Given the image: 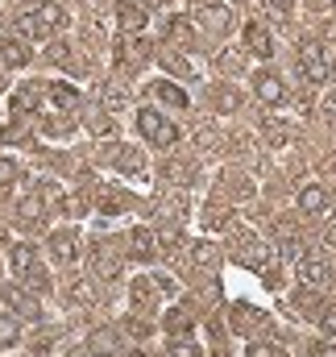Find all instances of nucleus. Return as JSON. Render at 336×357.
I'll list each match as a JSON object with an SVG mask.
<instances>
[{
  "mask_svg": "<svg viewBox=\"0 0 336 357\" xmlns=\"http://www.w3.org/2000/svg\"><path fill=\"white\" fill-rule=\"evenodd\" d=\"M137 129H142V137L150 142V146H158V150H167L178 142V125L167 121L158 108H137Z\"/></svg>",
  "mask_w": 336,
  "mask_h": 357,
  "instance_id": "nucleus-1",
  "label": "nucleus"
},
{
  "mask_svg": "<svg viewBox=\"0 0 336 357\" xmlns=\"http://www.w3.org/2000/svg\"><path fill=\"white\" fill-rule=\"evenodd\" d=\"M299 67H303V79L307 84H328L333 79V59H328V46L324 42H303L299 46Z\"/></svg>",
  "mask_w": 336,
  "mask_h": 357,
  "instance_id": "nucleus-2",
  "label": "nucleus"
},
{
  "mask_svg": "<svg viewBox=\"0 0 336 357\" xmlns=\"http://www.w3.org/2000/svg\"><path fill=\"white\" fill-rule=\"evenodd\" d=\"M195 21H199L208 33H220V38L233 29V13H229V4H216V0L199 4V8H195Z\"/></svg>",
  "mask_w": 336,
  "mask_h": 357,
  "instance_id": "nucleus-3",
  "label": "nucleus"
},
{
  "mask_svg": "<svg viewBox=\"0 0 336 357\" xmlns=\"http://www.w3.org/2000/svg\"><path fill=\"white\" fill-rule=\"evenodd\" d=\"M299 278L307 287H328L333 282V266L324 254H299Z\"/></svg>",
  "mask_w": 336,
  "mask_h": 357,
  "instance_id": "nucleus-4",
  "label": "nucleus"
},
{
  "mask_svg": "<svg viewBox=\"0 0 336 357\" xmlns=\"http://www.w3.org/2000/svg\"><path fill=\"white\" fill-rule=\"evenodd\" d=\"M50 258H54L59 266H71V262L79 258V233H75V229L50 233Z\"/></svg>",
  "mask_w": 336,
  "mask_h": 357,
  "instance_id": "nucleus-5",
  "label": "nucleus"
},
{
  "mask_svg": "<svg viewBox=\"0 0 336 357\" xmlns=\"http://www.w3.org/2000/svg\"><path fill=\"white\" fill-rule=\"evenodd\" d=\"M29 21V33H38V38H46V33H59L63 25H67V13L59 8V4H46V8H38L33 17H25Z\"/></svg>",
  "mask_w": 336,
  "mask_h": 357,
  "instance_id": "nucleus-6",
  "label": "nucleus"
},
{
  "mask_svg": "<svg viewBox=\"0 0 336 357\" xmlns=\"http://www.w3.org/2000/svg\"><path fill=\"white\" fill-rule=\"evenodd\" d=\"M4 303H8L21 320H42V303H38L29 291H21V287H4Z\"/></svg>",
  "mask_w": 336,
  "mask_h": 357,
  "instance_id": "nucleus-7",
  "label": "nucleus"
},
{
  "mask_svg": "<svg viewBox=\"0 0 336 357\" xmlns=\"http://www.w3.org/2000/svg\"><path fill=\"white\" fill-rule=\"evenodd\" d=\"M328 204H333V195H328V187H324V183H307V187H299V212L320 216Z\"/></svg>",
  "mask_w": 336,
  "mask_h": 357,
  "instance_id": "nucleus-8",
  "label": "nucleus"
},
{
  "mask_svg": "<svg viewBox=\"0 0 336 357\" xmlns=\"http://www.w3.org/2000/svg\"><path fill=\"white\" fill-rule=\"evenodd\" d=\"M253 91H257V100H261V104H270V108L287 100V91H282V79H278L274 71H257V75H253Z\"/></svg>",
  "mask_w": 336,
  "mask_h": 357,
  "instance_id": "nucleus-9",
  "label": "nucleus"
},
{
  "mask_svg": "<svg viewBox=\"0 0 336 357\" xmlns=\"http://www.w3.org/2000/svg\"><path fill=\"white\" fill-rule=\"evenodd\" d=\"M129 250H133L137 262H154V254H158V237H154V229L137 225V229L129 233Z\"/></svg>",
  "mask_w": 336,
  "mask_h": 357,
  "instance_id": "nucleus-10",
  "label": "nucleus"
},
{
  "mask_svg": "<svg viewBox=\"0 0 336 357\" xmlns=\"http://www.w3.org/2000/svg\"><path fill=\"white\" fill-rule=\"evenodd\" d=\"M87 354H91V357H116V354H121L116 333H112V328H96V333L87 337Z\"/></svg>",
  "mask_w": 336,
  "mask_h": 357,
  "instance_id": "nucleus-11",
  "label": "nucleus"
},
{
  "mask_svg": "<svg viewBox=\"0 0 336 357\" xmlns=\"http://www.w3.org/2000/svg\"><path fill=\"white\" fill-rule=\"evenodd\" d=\"M116 21H121V29L137 33V29L146 25V8H142V4H133V0H121V4H116Z\"/></svg>",
  "mask_w": 336,
  "mask_h": 357,
  "instance_id": "nucleus-12",
  "label": "nucleus"
},
{
  "mask_svg": "<svg viewBox=\"0 0 336 357\" xmlns=\"http://www.w3.org/2000/svg\"><path fill=\"white\" fill-rule=\"evenodd\" d=\"M245 46H250L257 59H270V50H274V46H270L266 25H257V21H250V25H245Z\"/></svg>",
  "mask_w": 336,
  "mask_h": 357,
  "instance_id": "nucleus-13",
  "label": "nucleus"
},
{
  "mask_svg": "<svg viewBox=\"0 0 336 357\" xmlns=\"http://www.w3.org/2000/svg\"><path fill=\"white\" fill-rule=\"evenodd\" d=\"M0 59H4V67H25L29 63V46L17 42V38H4L0 42Z\"/></svg>",
  "mask_w": 336,
  "mask_h": 357,
  "instance_id": "nucleus-14",
  "label": "nucleus"
},
{
  "mask_svg": "<svg viewBox=\"0 0 336 357\" xmlns=\"http://www.w3.org/2000/svg\"><path fill=\"white\" fill-rule=\"evenodd\" d=\"M17 216H21V220H29V225H38V220L46 216V199H42V191H29V195L17 204Z\"/></svg>",
  "mask_w": 336,
  "mask_h": 357,
  "instance_id": "nucleus-15",
  "label": "nucleus"
},
{
  "mask_svg": "<svg viewBox=\"0 0 336 357\" xmlns=\"http://www.w3.org/2000/svg\"><path fill=\"white\" fill-rule=\"evenodd\" d=\"M150 88L158 91V100H162V104H170V108H187V91L178 88V84H170V79H154Z\"/></svg>",
  "mask_w": 336,
  "mask_h": 357,
  "instance_id": "nucleus-16",
  "label": "nucleus"
},
{
  "mask_svg": "<svg viewBox=\"0 0 336 357\" xmlns=\"http://www.w3.org/2000/svg\"><path fill=\"white\" fill-rule=\"evenodd\" d=\"M29 266H33V245H25V241H21V245H13V250H8V270L21 278Z\"/></svg>",
  "mask_w": 336,
  "mask_h": 357,
  "instance_id": "nucleus-17",
  "label": "nucleus"
},
{
  "mask_svg": "<svg viewBox=\"0 0 336 357\" xmlns=\"http://www.w3.org/2000/svg\"><path fill=\"white\" fill-rule=\"evenodd\" d=\"M38 88H42V84H25L21 91H13V112H17V116L38 108Z\"/></svg>",
  "mask_w": 336,
  "mask_h": 357,
  "instance_id": "nucleus-18",
  "label": "nucleus"
},
{
  "mask_svg": "<svg viewBox=\"0 0 336 357\" xmlns=\"http://www.w3.org/2000/svg\"><path fill=\"white\" fill-rule=\"evenodd\" d=\"M21 341V320L17 316H0V349H13Z\"/></svg>",
  "mask_w": 336,
  "mask_h": 357,
  "instance_id": "nucleus-19",
  "label": "nucleus"
},
{
  "mask_svg": "<svg viewBox=\"0 0 336 357\" xmlns=\"http://www.w3.org/2000/svg\"><path fill=\"white\" fill-rule=\"evenodd\" d=\"M50 88V100L59 104V108H75L79 104V91L71 88V84H46Z\"/></svg>",
  "mask_w": 336,
  "mask_h": 357,
  "instance_id": "nucleus-20",
  "label": "nucleus"
},
{
  "mask_svg": "<svg viewBox=\"0 0 336 357\" xmlns=\"http://www.w3.org/2000/svg\"><path fill=\"white\" fill-rule=\"evenodd\" d=\"M96 270H100L104 278H116V274H121V262L112 258V250H104V245H100V250H96Z\"/></svg>",
  "mask_w": 336,
  "mask_h": 357,
  "instance_id": "nucleus-21",
  "label": "nucleus"
},
{
  "mask_svg": "<svg viewBox=\"0 0 336 357\" xmlns=\"http://www.w3.org/2000/svg\"><path fill=\"white\" fill-rule=\"evenodd\" d=\"M17 178H21V162L8 158V154H0V187H13Z\"/></svg>",
  "mask_w": 336,
  "mask_h": 357,
  "instance_id": "nucleus-22",
  "label": "nucleus"
},
{
  "mask_svg": "<svg viewBox=\"0 0 336 357\" xmlns=\"http://www.w3.org/2000/svg\"><path fill=\"white\" fill-rule=\"evenodd\" d=\"M167 33L174 38V42H187V46H191V25H187V17H170Z\"/></svg>",
  "mask_w": 336,
  "mask_h": 357,
  "instance_id": "nucleus-23",
  "label": "nucleus"
},
{
  "mask_svg": "<svg viewBox=\"0 0 336 357\" xmlns=\"http://www.w3.org/2000/svg\"><path fill=\"white\" fill-rule=\"evenodd\" d=\"M116 167H125V171H133V175H137V171H142V158H137V150L121 146V150H116Z\"/></svg>",
  "mask_w": 336,
  "mask_h": 357,
  "instance_id": "nucleus-24",
  "label": "nucleus"
},
{
  "mask_svg": "<svg viewBox=\"0 0 336 357\" xmlns=\"http://www.w3.org/2000/svg\"><path fill=\"white\" fill-rule=\"evenodd\" d=\"M167 328H170V333H174V337H183V333L191 337V320H187L183 312H170V316H167Z\"/></svg>",
  "mask_w": 336,
  "mask_h": 357,
  "instance_id": "nucleus-25",
  "label": "nucleus"
},
{
  "mask_svg": "<svg viewBox=\"0 0 336 357\" xmlns=\"http://www.w3.org/2000/svg\"><path fill=\"white\" fill-rule=\"evenodd\" d=\"M150 287H154L150 278H137L133 282V303H150Z\"/></svg>",
  "mask_w": 336,
  "mask_h": 357,
  "instance_id": "nucleus-26",
  "label": "nucleus"
},
{
  "mask_svg": "<svg viewBox=\"0 0 336 357\" xmlns=\"http://www.w3.org/2000/svg\"><path fill=\"white\" fill-rule=\"evenodd\" d=\"M266 13H270V17H278V21H287V13H291V0H266Z\"/></svg>",
  "mask_w": 336,
  "mask_h": 357,
  "instance_id": "nucleus-27",
  "label": "nucleus"
},
{
  "mask_svg": "<svg viewBox=\"0 0 336 357\" xmlns=\"http://www.w3.org/2000/svg\"><path fill=\"white\" fill-rule=\"evenodd\" d=\"M199 354H204L199 345H183V341H174V345H170V357H199Z\"/></svg>",
  "mask_w": 336,
  "mask_h": 357,
  "instance_id": "nucleus-28",
  "label": "nucleus"
},
{
  "mask_svg": "<svg viewBox=\"0 0 336 357\" xmlns=\"http://www.w3.org/2000/svg\"><path fill=\"white\" fill-rule=\"evenodd\" d=\"M216 108H237V91H216Z\"/></svg>",
  "mask_w": 336,
  "mask_h": 357,
  "instance_id": "nucleus-29",
  "label": "nucleus"
},
{
  "mask_svg": "<svg viewBox=\"0 0 336 357\" xmlns=\"http://www.w3.org/2000/svg\"><path fill=\"white\" fill-rule=\"evenodd\" d=\"M320 328H324L328 337H336V307H328V312H324V320H320Z\"/></svg>",
  "mask_w": 336,
  "mask_h": 357,
  "instance_id": "nucleus-30",
  "label": "nucleus"
},
{
  "mask_svg": "<svg viewBox=\"0 0 336 357\" xmlns=\"http://www.w3.org/2000/svg\"><path fill=\"white\" fill-rule=\"evenodd\" d=\"M324 116H328V121L336 125V88L328 91V96H324Z\"/></svg>",
  "mask_w": 336,
  "mask_h": 357,
  "instance_id": "nucleus-31",
  "label": "nucleus"
},
{
  "mask_svg": "<svg viewBox=\"0 0 336 357\" xmlns=\"http://www.w3.org/2000/svg\"><path fill=\"white\" fill-rule=\"evenodd\" d=\"M245 357H278V349H270V345H250Z\"/></svg>",
  "mask_w": 336,
  "mask_h": 357,
  "instance_id": "nucleus-32",
  "label": "nucleus"
},
{
  "mask_svg": "<svg viewBox=\"0 0 336 357\" xmlns=\"http://www.w3.org/2000/svg\"><path fill=\"white\" fill-rule=\"evenodd\" d=\"M91 129H96V133H112V121H108V116H100V112H96V116H91Z\"/></svg>",
  "mask_w": 336,
  "mask_h": 357,
  "instance_id": "nucleus-33",
  "label": "nucleus"
},
{
  "mask_svg": "<svg viewBox=\"0 0 336 357\" xmlns=\"http://www.w3.org/2000/svg\"><path fill=\"white\" fill-rule=\"evenodd\" d=\"M195 262H199V266H212L216 258H212V250H208V245H199V250H195Z\"/></svg>",
  "mask_w": 336,
  "mask_h": 357,
  "instance_id": "nucleus-34",
  "label": "nucleus"
},
{
  "mask_svg": "<svg viewBox=\"0 0 336 357\" xmlns=\"http://www.w3.org/2000/svg\"><path fill=\"white\" fill-rule=\"evenodd\" d=\"M316 357H336V341H320L316 345Z\"/></svg>",
  "mask_w": 336,
  "mask_h": 357,
  "instance_id": "nucleus-35",
  "label": "nucleus"
},
{
  "mask_svg": "<svg viewBox=\"0 0 336 357\" xmlns=\"http://www.w3.org/2000/svg\"><path fill=\"white\" fill-rule=\"evenodd\" d=\"M282 254L295 258V254H299V237H282Z\"/></svg>",
  "mask_w": 336,
  "mask_h": 357,
  "instance_id": "nucleus-36",
  "label": "nucleus"
},
{
  "mask_svg": "<svg viewBox=\"0 0 336 357\" xmlns=\"http://www.w3.org/2000/svg\"><path fill=\"white\" fill-rule=\"evenodd\" d=\"M137 4H142V8H158V0H137Z\"/></svg>",
  "mask_w": 336,
  "mask_h": 357,
  "instance_id": "nucleus-37",
  "label": "nucleus"
},
{
  "mask_svg": "<svg viewBox=\"0 0 336 357\" xmlns=\"http://www.w3.org/2000/svg\"><path fill=\"white\" fill-rule=\"evenodd\" d=\"M13 4H33V0H13Z\"/></svg>",
  "mask_w": 336,
  "mask_h": 357,
  "instance_id": "nucleus-38",
  "label": "nucleus"
},
{
  "mask_svg": "<svg viewBox=\"0 0 336 357\" xmlns=\"http://www.w3.org/2000/svg\"><path fill=\"white\" fill-rule=\"evenodd\" d=\"M0 88H4V84H0Z\"/></svg>",
  "mask_w": 336,
  "mask_h": 357,
  "instance_id": "nucleus-39",
  "label": "nucleus"
}]
</instances>
